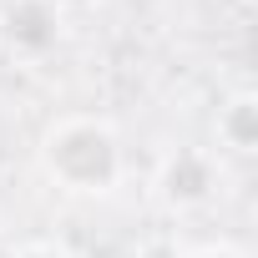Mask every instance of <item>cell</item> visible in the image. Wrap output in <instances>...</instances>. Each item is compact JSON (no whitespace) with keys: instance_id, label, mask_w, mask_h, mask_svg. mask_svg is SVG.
I'll use <instances>...</instances> for the list:
<instances>
[{"instance_id":"5b68a950","label":"cell","mask_w":258,"mask_h":258,"mask_svg":"<svg viewBox=\"0 0 258 258\" xmlns=\"http://www.w3.org/2000/svg\"><path fill=\"white\" fill-rule=\"evenodd\" d=\"M11 258H71L61 243H26V248H16Z\"/></svg>"},{"instance_id":"7a4b0ae2","label":"cell","mask_w":258,"mask_h":258,"mask_svg":"<svg viewBox=\"0 0 258 258\" xmlns=\"http://www.w3.org/2000/svg\"><path fill=\"white\" fill-rule=\"evenodd\" d=\"M66 36L61 0H0V41L16 56H51Z\"/></svg>"},{"instance_id":"3957f363","label":"cell","mask_w":258,"mask_h":258,"mask_svg":"<svg viewBox=\"0 0 258 258\" xmlns=\"http://www.w3.org/2000/svg\"><path fill=\"white\" fill-rule=\"evenodd\" d=\"M218 192V157L203 147H177L157 167V198L172 213H198Z\"/></svg>"},{"instance_id":"8992f818","label":"cell","mask_w":258,"mask_h":258,"mask_svg":"<svg viewBox=\"0 0 258 258\" xmlns=\"http://www.w3.org/2000/svg\"><path fill=\"white\" fill-rule=\"evenodd\" d=\"M182 258H248V253L233 248V243H203V248H192V253H182Z\"/></svg>"},{"instance_id":"6da1fadb","label":"cell","mask_w":258,"mask_h":258,"mask_svg":"<svg viewBox=\"0 0 258 258\" xmlns=\"http://www.w3.org/2000/svg\"><path fill=\"white\" fill-rule=\"evenodd\" d=\"M36 157H41V172L71 198H106L126 172V152H121L116 126L106 116H91V111L56 116L41 132Z\"/></svg>"},{"instance_id":"277c9868","label":"cell","mask_w":258,"mask_h":258,"mask_svg":"<svg viewBox=\"0 0 258 258\" xmlns=\"http://www.w3.org/2000/svg\"><path fill=\"white\" fill-rule=\"evenodd\" d=\"M218 142L233 157H253L258 152V91H233L218 106Z\"/></svg>"}]
</instances>
